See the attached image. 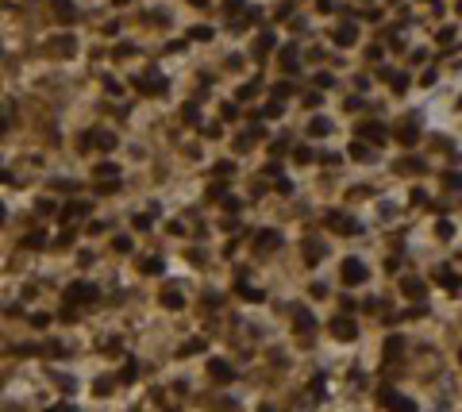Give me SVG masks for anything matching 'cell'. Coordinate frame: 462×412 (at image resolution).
<instances>
[{
    "mask_svg": "<svg viewBox=\"0 0 462 412\" xmlns=\"http://www.w3.org/2000/svg\"><path fill=\"white\" fill-rule=\"evenodd\" d=\"M350 39H355V31H350V27H339V35H335V43H350Z\"/></svg>",
    "mask_w": 462,
    "mask_h": 412,
    "instance_id": "obj_21",
    "label": "cell"
},
{
    "mask_svg": "<svg viewBox=\"0 0 462 412\" xmlns=\"http://www.w3.org/2000/svg\"><path fill=\"white\" fill-rule=\"evenodd\" d=\"M43 243H46V235H27V246H31V251H39Z\"/></svg>",
    "mask_w": 462,
    "mask_h": 412,
    "instance_id": "obj_22",
    "label": "cell"
},
{
    "mask_svg": "<svg viewBox=\"0 0 462 412\" xmlns=\"http://www.w3.org/2000/svg\"><path fill=\"white\" fill-rule=\"evenodd\" d=\"M328 228H332V231H339V235H355V231H358V224H355V219H347L343 212H332V216H328Z\"/></svg>",
    "mask_w": 462,
    "mask_h": 412,
    "instance_id": "obj_4",
    "label": "cell"
},
{
    "mask_svg": "<svg viewBox=\"0 0 462 412\" xmlns=\"http://www.w3.org/2000/svg\"><path fill=\"white\" fill-rule=\"evenodd\" d=\"M350 154H355L358 162H370V158H374V154H370L366 147H362V143H350Z\"/></svg>",
    "mask_w": 462,
    "mask_h": 412,
    "instance_id": "obj_13",
    "label": "cell"
},
{
    "mask_svg": "<svg viewBox=\"0 0 462 412\" xmlns=\"http://www.w3.org/2000/svg\"><path fill=\"white\" fill-rule=\"evenodd\" d=\"M162 305H166V308H181V293H177V289H166V293H162Z\"/></svg>",
    "mask_w": 462,
    "mask_h": 412,
    "instance_id": "obj_12",
    "label": "cell"
},
{
    "mask_svg": "<svg viewBox=\"0 0 462 412\" xmlns=\"http://www.w3.org/2000/svg\"><path fill=\"white\" fill-rule=\"evenodd\" d=\"M139 89H147L150 97H158V93H162V77H158V73H147V77L139 81Z\"/></svg>",
    "mask_w": 462,
    "mask_h": 412,
    "instance_id": "obj_7",
    "label": "cell"
},
{
    "mask_svg": "<svg viewBox=\"0 0 462 412\" xmlns=\"http://www.w3.org/2000/svg\"><path fill=\"white\" fill-rule=\"evenodd\" d=\"M239 293H243L247 300H262V293H258V289H251V285H239Z\"/></svg>",
    "mask_w": 462,
    "mask_h": 412,
    "instance_id": "obj_20",
    "label": "cell"
},
{
    "mask_svg": "<svg viewBox=\"0 0 462 412\" xmlns=\"http://www.w3.org/2000/svg\"><path fill=\"white\" fill-rule=\"evenodd\" d=\"M362 139H370V143H385V127H362Z\"/></svg>",
    "mask_w": 462,
    "mask_h": 412,
    "instance_id": "obj_11",
    "label": "cell"
},
{
    "mask_svg": "<svg viewBox=\"0 0 462 412\" xmlns=\"http://www.w3.org/2000/svg\"><path fill=\"white\" fill-rule=\"evenodd\" d=\"M404 293H409V297H420V293H424V285H420V281H404Z\"/></svg>",
    "mask_w": 462,
    "mask_h": 412,
    "instance_id": "obj_19",
    "label": "cell"
},
{
    "mask_svg": "<svg viewBox=\"0 0 462 412\" xmlns=\"http://www.w3.org/2000/svg\"><path fill=\"white\" fill-rule=\"evenodd\" d=\"M66 300H77V305H89V300H96V285H89V281H81V285H70V293H66Z\"/></svg>",
    "mask_w": 462,
    "mask_h": 412,
    "instance_id": "obj_2",
    "label": "cell"
},
{
    "mask_svg": "<svg viewBox=\"0 0 462 412\" xmlns=\"http://www.w3.org/2000/svg\"><path fill=\"white\" fill-rule=\"evenodd\" d=\"M281 243V235L278 231H258V246H266V251H274V246Z\"/></svg>",
    "mask_w": 462,
    "mask_h": 412,
    "instance_id": "obj_9",
    "label": "cell"
},
{
    "mask_svg": "<svg viewBox=\"0 0 462 412\" xmlns=\"http://www.w3.org/2000/svg\"><path fill=\"white\" fill-rule=\"evenodd\" d=\"M293 324L301 327V332H312L316 320H312V312H308V308H296V312H293Z\"/></svg>",
    "mask_w": 462,
    "mask_h": 412,
    "instance_id": "obj_6",
    "label": "cell"
},
{
    "mask_svg": "<svg viewBox=\"0 0 462 412\" xmlns=\"http://www.w3.org/2000/svg\"><path fill=\"white\" fill-rule=\"evenodd\" d=\"M439 281H443V285H447V289H462V285H458V281H454V273H451V270H439Z\"/></svg>",
    "mask_w": 462,
    "mask_h": 412,
    "instance_id": "obj_14",
    "label": "cell"
},
{
    "mask_svg": "<svg viewBox=\"0 0 462 412\" xmlns=\"http://www.w3.org/2000/svg\"><path fill=\"white\" fill-rule=\"evenodd\" d=\"M96 143H100L104 150H112V147H116V135H112V131H100V135H96Z\"/></svg>",
    "mask_w": 462,
    "mask_h": 412,
    "instance_id": "obj_16",
    "label": "cell"
},
{
    "mask_svg": "<svg viewBox=\"0 0 462 412\" xmlns=\"http://www.w3.org/2000/svg\"><path fill=\"white\" fill-rule=\"evenodd\" d=\"M401 351H404V339H401V335H393V339L385 343V354H389V359H397Z\"/></svg>",
    "mask_w": 462,
    "mask_h": 412,
    "instance_id": "obj_10",
    "label": "cell"
},
{
    "mask_svg": "<svg viewBox=\"0 0 462 412\" xmlns=\"http://www.w3.org/2000/svg\"><path fill=\"white\" fill-rule=\"evenodd\" d=\"M332 335H339V339H355V324H350L347 316H339V320H332Z\"/></svg>",
    "mask_w": 462,
    "mask_h": 412,
    "instance_id": "obj_5",
    "label": "cell"
},
{
    "mask_svg": "<svg viewBox=\"0 0 462 412\" xmlns=\"http://www.w3.org/2000/svg\"><path fill=\"white\" fill-rule=\"evenodd\" d=\"M458 362H462V351H458Z\"/></svg>",
    "mask_w": 462,
    "mask_h": 412,
    "instance_id": "obj_24",
    "label": "cell"
},
{
    "mask_svg": "<svg viewBox=\"0 0 462 412\" xmlns=\"http://www.w3.org/2000/svg\"><path fill=\"white\" fill-rule=\"evenodd\" d=\"M328 127H332L328 120H312V127H308V131H312V135H328Z\"/></svg>",
    "mask_w": 462,
    "mask_h": 412,
    "instance_id": "obj_18",
    "label": "cell"
},
{
    "mask_svg": "<svg viewBox=\"0 0 462 412\" xmlns=\"http://www.w3.org/2000/svg\"><path fill=\"white\" fill-rule=\"evenodd\" d=\"M305 262H320V246L316 243H305Z\"/></svg>",
    "mask_w": 462,
    "mask_h": 412,
    "instance_id": "obj_15",
    "label": "cell"
},
{
    "mask_svg": "<svg viewBox=\"0 0 462 412\" xmlns=\"http://www.w3.org/2000/svg\"><path fill=\"white\" fill-rule=\"evenodd\" d=\"M143 270H150V273H158V270H162V262H158V258H147V262H143Z\"/></svg>",
    "mask_w": 462,
    "mask_h": 412,
    "instance_id": "obj_23",
    "label": "cell"
},
{
    "mask_svg": "<svg viewBox=\"0 0 462 412\" xmlns=\"http://www.w3.org/2000/svg\"><path fill=\"white\" fill-rule=\"evenodd\" d=\"M212 377H216V381H231V377H235V370H227V362H212Z\"/></svg>",
    "mask_w": 462,
    "mask_h": 412,
    "instance_id": "obj_8",
    "label": "cell"
},
{
    "mask_svg": "<svg viewBox=\"0 0 462 412\" xmlns=\"http://www.w3.org/2000/svg\"><path fill=\"white\" fill-rule=\"evenodd\" d=\"M382 404H385L389 412H416V404H412L409 397L393 393V389H382Z\"/></svg>",
    "mask_w": 462,
    "mask_h": 412,
    "instance_id": "obj_1",
    "label": "cell"
},
{
    "mask_svg": "<svg viewBox=\"0 0 462 412\" xmlns=\"http://www.w3.org/2000/svg\"><path fill=\"white\" fill-rule=\"evenodd\" d=\"M343 281H347V285H362V281H366V266L347 258V262H343Z\"/></svg>",
    "mask_w": 462,
    "mask_h": 412,
    "instance_id": "obj_3",
    "label": "cell"
},
{
    "mask_svg": "<svg viewBox=\"0 0 462 412\" xmlns=\"http://www.w3.org/2000/svg\"><path fill=\"white\" fill-rule=\"evenodd\" d=\"M197 351H204V339H193V343L181 347V354H197Z\"/></svg>",
    "mask_w": 462,
    "mask_h": 412,
    "instance_id": "obj_17",
    "label": "cell"
}]
</instances>
